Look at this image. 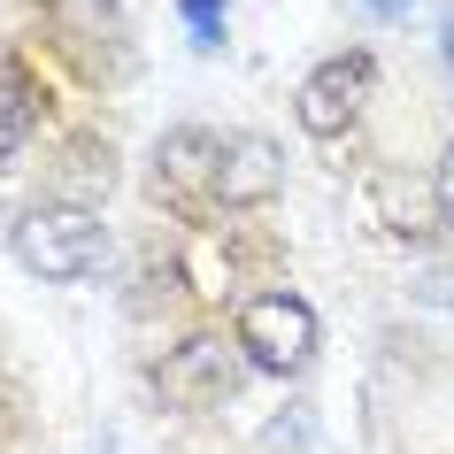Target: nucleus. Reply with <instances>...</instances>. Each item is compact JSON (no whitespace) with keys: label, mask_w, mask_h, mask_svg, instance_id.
<instances>
[{"label":"nucleus","mask_w":454,"mask_h":454,"mask_svg":"<svg viewBox=\"0 0 454 454\" xmlns=\"http://www.w3.org/2000/svg\"><path fill=\"white\" fill-rule=\"evenodd\" d=\"M16 254H24V270H39V278H54V286H70V278L100 270L108 231H100V215L77 208V200H39V208L16 223Z\"/></svg>","instance_id":"nucleus-1"},{"label":"nucleus","mask_w":454,"mask_h":454,"mask_svg":"<svg viewBox=\"0 0 454 454\" xmlns=\"http://www.w3.org/2000/svg\"><path fill=\"white\" fill-rule=\"evenodd\" d=\"M239 347H247L254 370L293 378V370L316 362V309L301 293H262V301H247V316H239Z\"/></svg>","instance_id":"nucleus-2"},{"label":"nucleus","mask_w":454,"mask_h":454,"mask_svg":"<svg viewBox=\"0 0 454 454\" xmlns=\"http://www.w3.org/2000/svg\"><path fill=\"white\" fill-rule=\"evenodd\" d=\"M370 54H332V62H316L301 77V93H293V116L309 139H339V131H355L362 100H370Z\"/></svg>","instance_id":"nucleus-3"},{"label":"nucleus","mask_w":454,"mask_h":454,"mask_svg":"<svg viewBox=\"0 0 454 454\" xmlns=\"http://www.w3.org/2000/svg\"><path fill=\"white\" fill-rule=\"evenodd\" d=\"M278 185H286V146L278 139H262V131L223 139V169H215V200L223 208H262Z\"/></svg>","instance_id":"nucleus-4"},{"label":"nucleus","mask_w":454,"mask_h":454,"mask_svg":"<svg viewBox=\"0 0 454 454\" xmlns=\"http://www.w3.org/2000/svg\"><path fill=\"white\" fill-rule=\"evenodd\" d=\"M215 169H223V139L200 131V123H177V131L154 146V177H162V192H177V200H215Z\"/></svg>","instance_id":"nucleus-5"},{"label":"nucleus","mask_w":454,"mask_h":454,"mask_svg":"<svg viewBox=\"0 0 454 454\" xmlns=\"http://www.w3.org/2000/svg\"><path fill=\"white\" fill-rule=\"evenodd\" d=\"M231 385H239V362H231L223 339H185V347L162 362V393L185 401V408H215Z\"/></svg>","instance_id":"nucleus-6"},{"label":"nucleus","mask_w":454,"mask_h":454,"mask_svg":"<svg viewBox=\"0 0 454 454\" xmlns=\"http://www.w3.org/2000/svg\"><path fill=\"white\" fill-rule=\"evenodd\" d=\"M31 139V93L16 77H0V169L16 162V146Z\"/></svg>","instance_id":"nucleus-7"},{"label":"nucleus","mask_w":454,"mask_h":454,"mask_svg":"<svg viewBox=\"0 0 454 454\" xmlns=\"http://www.w3.org/2000/svg\"><path fill=\"white\" fill-rule=\"evenodd\" d=\"M177 16H185V31H192V47H200V54L223 47V0H177Z\"/></svg>","instance_id":"nucleus-8"},{"label":"nucleus","mask_w":454,"mask_h":454,"mask_svg":"<svg viewBox=\"0 0 454 454\" xmlns=\"http://www.w3.org/2000/svg\"><path fill=\"white\" fill-rule=\"evenodd\" d=\"M431 200H439V223L454 231V139H447V154H439V169H431Z\"/></svg>","instance_id":"nucleus-9"},{"label":"nucleus","mask_w":454,"mask_h":454,"mask_svg":"<svg viewBox=\"0 0 454 454\" xmlns=\"http://www.w3.org/2000/svg\"><path fill=\"white\" fill-rule=\"evenodd\" d=\"M362 8H370V16H385V24H393V16H408V8H416V0H362Z\"/></svg>","instance_id":"nucleus-10"}]
</instances>
